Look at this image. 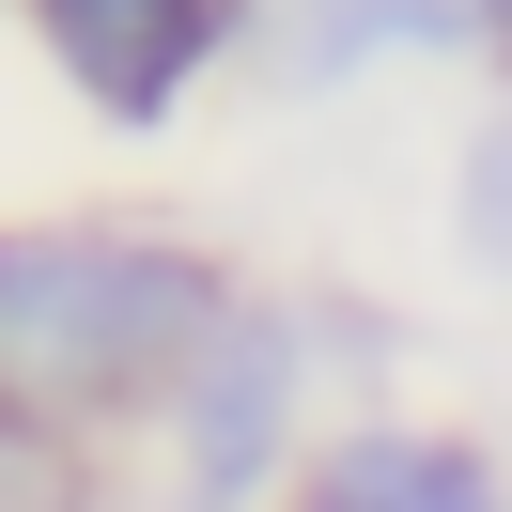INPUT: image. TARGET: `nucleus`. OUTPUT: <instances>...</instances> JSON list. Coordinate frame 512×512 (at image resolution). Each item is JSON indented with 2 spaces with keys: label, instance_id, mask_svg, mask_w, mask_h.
<instances>
[{
  "label": "nucleus",
  "instance_id": "f257e3e1",
  "mask_svg": "<svg viewBox=\"0 0 512 512\" xmlns=\"http://www.w3.org/2000/svg\"><path fill=\"white\" fill-rule=\"evenodd\" d=\"M218 326H233V295H218L202 249H156V233H0V419L16 435L171 404Z\"/></svg>",
  "mask_w": 512,
  "mask_h": 512
},
{
  "label": "nucleus",
  "instance_id": "f03ea898",
  "mask_svg": "<svg viewBox=\"0 0 512 512\" xmlns=\"http://www.w3.org/2000/svg\"><path fill=\"white\" fill-rule=\"evenodd\" d=\"M295 373H311V342H295V311H233L218 342H202V373L171 388V450H187V497L233 512L280 481L295 450Z\"/></svg>",
  "mask_w": 512,
  "mask_h": 512
},
{
  "label": "nucleus",
  "instance_id": "7ed1b4c3",
  "mask_svg": "<svg viewBox=\"0 0 512 512\" xmlns=\"http://www.w3.org/2000/svg\"><path fill=\"white\" fill-rule=\"evenodd\" d=\"M32 32L109 125H171L187 78L218 63V0H32Z\"/></svg>",
  "mask_w": 512,
  "mask_h": 512
},
{
  "label": "nucleus",
  "instance_id": "20e7f679",
  "mask_svg": "<svg viewBox=\"0 0 512 512\" xmlns=\"http://www.w3.org/2000/svg\"><path fill=\"white\" fill-rule=\"evenodd\" d=\"M311 512H512L497 450L466 435H419V419H342L311 450Z\"/></svg>",
  "mask_w": 512,
  "mask_h": 512
},
{
  "label": "nucleus",
  "instance_id": "39448f33",
  "mask_svg": "<svg viewBox=\"0 0 512 512\" xmlns=\"http://www.w3.org/2000/svg\"><path fill=\"white\" fill-rule=\"evenodd\" d=\"M373 47H481V0H280V63L342 78Z\"/></svg>",
  "mask_w": 512,
  "mask_h": 512
},
{
  "label": "nucleus",
  "instance_id": "423d86ee",
  "mask_svg": "<svg viewBox=\"0 0 512 512\" xmlns=\"http://www.w3.org/2000/svg\"><path fill=\"white\" fill-rule=\"evenodd\" d=\"M450 218H466V249H481V264L512 280V109H497V125L466 140V187H450Z\"/></svg>",
  "mask_w": 512,
  "mask_h": 512
},
{
  "label": "nucleus",
  "instance_id": "0eeeda50",
  "mask_svg": "<svg viewBox=\"0 0 512 512\" xmlns=\"http://www.w3.org/2000/svg\"><path fill=\"white\" fill-rule=\"evenodd\" d=\"M0 512H78V466H63V435H16V419H0Z\"/></svg>",
  "mask_w": 512,
  "mask_h": 512
},
{
  "label": "nucleus",
  "instance_id": "6e6552de",
  "mask_svg": "<svg viewBox=\"0 0 512 512\" xmlns=\"http://www.w3.org/2000/svg\"><path fill=\"white\" fill-rule=\"evenodd\" d=\"M481 47H497V63H512V0H481Z\"/></svg>",
  "mask_w": 512,
  "mask_h": 512
}]
</instances>
